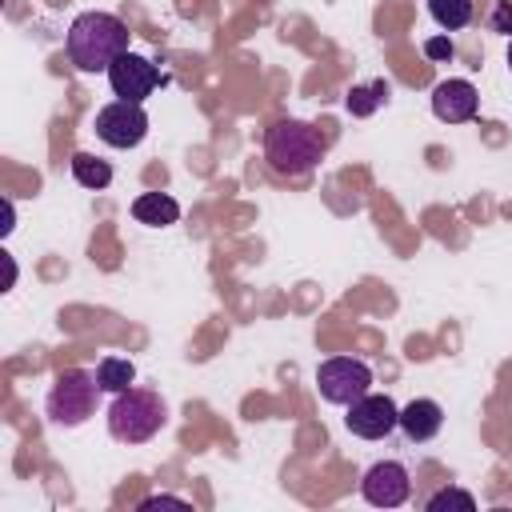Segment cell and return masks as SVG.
Segmentation results:
<instances>
[{
	"label": "cell",
	"instance_id": "cell-1",
	"mask_svg": "<svg viewBox=\"0 0 512 512\" xmlns=\"http://www.w3.org/2000/svg\"><path fill=\"white\" fill-rule=\"evenodd\" d=\"M64 48H68V60L80 72H108L112 60L120 52H128V28L112 12H80L68 24Z\"/></svg>",
	"mask_w": 512,
	"mask_h": 512
},
{
	"label": "cell",
	"instance_id": "cell-2",
	"mask_svg": "<svg viewBox=\"0 0 512 512\" xmlns=\"http://www.w3.org/2000/svg\"><path fill=\"white\" fill-rule=\"evenodd\" d=\"M264 160L276 176H308L324 160V136L304 120H280L264 136Z\"/></svg>",
	"mask_w": 512,
	"mask_h": 512
},
{
	"label": "cell",
	"instance_id": "cell-3",
	"mask_svg": "<svg viewBox=\"0 0 512 512\" xmlns=\"http://www.w3.org/2000/svg\"><path fill=\"white\" fill-rule=\"evenodd\" d=\"M168 424V404L152 388H124L108 404V436L120 444H144Z\"/></svg>",
	"mask_w": 512,
	"mask_h": 512
},
{
	"label": "cell",
	"instance_id": "cell-4",
	"mask_svg": "<svg viewBox=\"0 0 512 512\" xmlns=\"http://www.w3.org/2000/svg\"><path fill=\"white\" fill-rule=\"evenodd\" d=\"M100 380L96 372H84V368H64L52 388H48V400H44V412L52 424L60 428H76L84 424L92 412H96V400H100Z\"/></svg>",
	"mask_w": 512,
	"mask_h": 512
},
{
	"label": "cell",
	"instance_id": "cell-5",
	"mask_svg": "<svg viewBox=\"0 0 512 512\" xmlns=\"http://www.w3.org/2000/svg\"><path fill=\"white\" fill-rule=\"evenodd\" d=\"M316 388L328 404H340L348 408L352 400H360L368 388H372V368L356 356H332L316 368Z\"/></svg>",
	"mask_w": 512,
	"mask_h": 512
},
{
	"label": "cell",
	"instance_id": "cell-6",
	"mask_svg": "<svg viewBox=\"0 0 512 512\" xmlns=\"http://www.w3.org/2000/svg\"><path fill=\"white\" fill-rule=\"evenodd\" d=\"M92 128L108 148H136L148 136V112L136 100H112L96 112Z\"/></svg>",
	"mask_w": 512,
	"mask_h": 512
},
{
	"label": "cell",
	"instance_id": "cell-7",
	"mask_svg": "<svg viewBox=\"0 0 512 512\" xmlns=\"http://www.w3.org/2000/svg\"><path fill=\"white\" fill-rule=\"evenodd\" d=\"M344 424H348V432L360 436V440H384L388 432L400 428V408L392 404V396H372V392H364L360 400L348 404Z\"/></svg>",
	"mask_w": 512,
	"mask_h": 512
},
{
	"label": "cell",
	"instance_id": "cell-8",
	"mask_svg": "<svg viewBox=\"0 0 512 512\" xmlns=\"http://www.w3.org/2000/svg\"><path fill=\"white\" fill-rule=\"evenodd\" d=\"M408 492H412V480H408V468L400 460H376L360 476V496L372 508H396L408 500Z\"/></svg>",
	"mask_w": 512,
	"mask_h": 512
},
{
	"label": "cell",
	"instance_id": "cell-9",
	"mask_svg": "<svg viewBox=\"0 0 512 512\" xmlns=\"http://www.w3.org/2000/svg\"><path fill=\"white\" fill-rule=\"evenodd\" d=\"M108 84H112V92L120 96V100H144L156 84H160V72H156V64L148 60V56H140V52H120L116 60H112V68H108Z\"/></svg>",
	"mask_w": 512,
	"mask_h": 512
},
{
	"label": "cell",
	"instance_id": "cell-10",
	"mask_svg": "<svg viewBox=\"0 0 512 512\" xmlns=\"http://www.w3.org/2000/svg\"><path fill=\"white\" fill-rule=\"evenodd\" d=\"M476 108H480V92L472 80H440L432 88V112L444 124H464L476 116Z\"/></svg>",
	"mask_w": 512,
	"mask_h": 512
},
{
	"label": "cell",
	"instance_id": "cell-11",
	"mask_svg": "<svg viewBox=\"0 0 512 512\" xmlns=\"http://www.w3.org/2000/svg\"><path fill=\"white\" fill-rule=\"evenodd\" d=\"M440 424H444V408H440L436 400H428V396H420V400H412V404L400 408V432H404L412 444L432 440V436L440 432Z\"/></svg>",
	"mask_w": 512,
	"mask_h": 512
},
{
	"label": "cell",
	"instance_id": "cell-12",
	"mask_svg": "<svg viewBox=\"0 0 512 512\" xmlns=\"http://www.w3.org/2000/svg\"><path fill=\"white\" fill-rule=\"evenodd\" d=\"M132 216L148 228H164V224H176L180 220V204L168 196V192H140L132 200Z\"/></svg>",
	"mask_w": 512,
	"mask_h": 512
},
{
	"label": "cell",
	"instance_id": "cell-13",
	"mask_svg": "<svg viewBox=\"0 0 512 512\" xmlns=\"http://www.w3.org/2000/svg\"><path fill=\"white\" fill-rule=\"evenodd\" d=\"M72 180H76L80 188L100 192V188L112 184V168H108V160H100V156H92V152H76V156H72Z\"/></svg>",
	"mask_w": 512,
	"mask_h": 512
},
{
	"label": "cell",
	"instance_id": "cell-14",
	"mask_svg": "<svg viewBox=\"0 0 512 512\" xmlns=\"http://www.w3.org/2000/svg\"><path fill=\"white\" fill-rule=\"evenodd\" d=\"M96 380H100V388H104L108 396H116V392L132 388V380H136V364L124 360V356H104V360L96 364Z\"/></svg>",
	"mask_w": 512,
	"mask_h": 512
},
{
	"label": "cell",
	"instance_id": "cell-15",
	"mask_svg": "<svg viewBox=\"0 0 512 512\" xmlns=\"http://www.w3.org/2000/svg\"><path fill=\"white\" fill-rule=\"evenodd\" d=\"M428 12L444 32H456L472 20V0H428Z\"/></svg>",
	"mask_w": 512,
	"mask_h": 512
},
{
	"label": "cell",
	"instance_id": "cell-16",
	"mask_svg": "<svg viewBox=\"0 0 512 512\" xmlns=\"http://www.w3.org/2000/svg\"><path fill=\"white\" fill-rule=\"evenodd\" d=\"M388 96V84L384 80H376V84H356L348 96H344V104H348V112L352 116H372L376 108H380V100Z\"/></svg>",
	"mask_w": 512,
	"mask_h": 512
},
{
	"label": "cell",
	"instance_id": "cell-17",
	"mask_svg": "<svg viewBox=\"0 0 512 512\" xmlns=\"http://www.w3.org/2000/svg\"><path fill=\"white\" fill-rule=\"evenodd\" d=\"M428 512H444V508H460V512H472L476 508V500H472V492H464V488H440L436 496H428V504H424Z\"/></svg>",
	"mask_w": 512,
	"mask_h": 512
},
{
	"label": "cell",
	"instance_id": "cell-18",
	"mask_svg": "<svg viewBox=\"0 0 512 512\" xmlns=\"http://www.w3.org/2000/svg\"><path fill=\"white\" fill-rule=\"evenodd\" d=\"M424 56H428V60H452L456 48H452L448 36H428V40H424Z\"/></svg>",
	"mask_w": 512,
	"mask_h": 512
},
{
	"label": "cell",
	"instance_id": "cell-19",
	"mask_svg": "<svg viewBox=\"0 0 512 512\" xmlns=\"http://www.w3.org/2000/svg\"><path fill=\"white\" fill-rule=\"evenodd\" d=\"M492 28H496V32H508V36H512V0L496 4V12H492Z\"/></svg>",
	"mask_w": 512,
	"mask_h": 512
},
{
	"label": "cell",
	"instance_id": "cell-20",
	"mask_svg": "<svg viewBox=\"0 0 512 512\" xmlns=\"http://www.w3.org/2000/svg\"><path fill=\"white\" fill-rule=\"evenodd\" d=\"M160 504H168V508H188V504L176 500V496H148V500H140V512H152V508H160Z\"/></svg>",
	"mask_w": 512,
	"mask_h": 512
},
{
	"label": "cell",
	"instance_id": "cell-21",
	"mask_svg": "<svg viewBox=\"0 0 512 512\" xmlns=\"http://www.w3.org/2000/svg\"><path fill=\"white\" fill-rule=\"evenodd\" d=\"M508 68H512V40H508Z\"/></svg>",
	"mask_w": 512,
	"mask_h": 512
}]
</instances>
